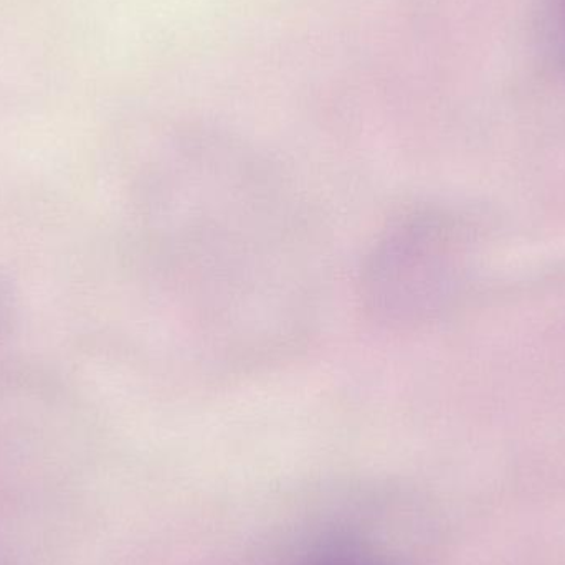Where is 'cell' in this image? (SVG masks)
<instances>
[{
	"mask_svg": "<svg viewBox=\"0 0 565 565\" xmlns=\"http://www.w3.org/2000/svg\"><path fill=\"white\" fill-rule=\"evenodd\" d=\"M296 565H391L367 544L341 536L322 541Z\"/></svg>",
	"mask_w": 565,
	"mask_h": 565,
	"instance_id": "cell-1",
	"label": "cell"
},
{
	"mask_svg": "<svg viewBox=\"0 0 565 565\" xmlns=\"http://www.w3.org/2000/svg\"><path fill=\"white\" fill-rule=\"evenodd\" d=\"M550 25L554 53L565 66V0H554L553 19Z\"/></svg>",
	"mask_w": 565,
	"mask_h": 565,
	"instance_id": "cell-2",
	"label": "cell"
},
{
	"mask_svg": "<svg viewBox=\"0 0 565 565\" xmlns=\"http://www.w3.org/2000/svg\"><path fill=\"white\" fill-rule=\"evenodd\" d=\"M3 321V301H2V292H0V326H2Z\"/></svg>",
	"mask_w": 565,
	"mask_h": 565,
	"instance_id": "cell-3",
	"label": "cell"
}]
</instances>
